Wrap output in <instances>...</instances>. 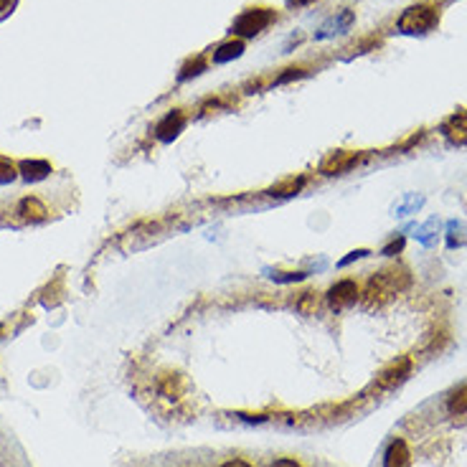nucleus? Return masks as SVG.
Instances as JSON below:
<instances>
[{"mask_svg":"<svg viewBox=\"0 0 467 467\" xmlns=\"http://www.w3.org/2000/svg\"><path fill=\"white\" fill-rule=\"evenodd\" d=\"M434 26H437V13L429 6H411L402 13V18H399V31L409 36L426 33V31H432Z\"/></svg>","mask_w":467,"mask_h":467,"instance_id":"obj_1","label":"nucleus"},{"mask_svg":"<svg viewBox=\"0 0 467 467\" xmlns=\"http://www.w3.org/2000/svg\"><path fill=\"white\" fill-rule=\"evenodd\" d=\"M272 21H275V13L269 11V8H251V11H244L236 21H234V33L257 36V33H262Z\"/></svg>","mask_w":467,"mask_h":467,"instance_id":"obj_2","label":"nucleus"},{"mask_svg":"<svg viewBox=\"0 0 467 467\" xmlns=\"http://www.w3.org/2000/svg\"><path fill=\"white\" fill-rule=\"evenodd\" d=\"M358 300V285L353 280H340L327 290V305L333 310H343Z\"/></svg>","mask_w":467,"mask_h":467,"instance_id":"obj_3","label":"nucleus"},{"mask_svg":"<svg viewBox=\"0 0 467 467\" xmlns=\"http://www.w3.org/2000/svg\"><path fill=\"white\" fill-rule=\"evenodd\" d=\"M409 371H411V361L409 358H399L394 366H389L379 376V389H394V386H399L409 376Z\"/></svg>","mask_w":467,"mask_h":467,"instance_id":"obj_4","label":"nucleus"},{"mask_svg":"<svg viewBox=\"0 0 467 467\" xmlns=\"http://www.w3.org/2000/svg\"><path fill=\"white\" fill-rule=\"evenodd\" d=\"M183 125H186V117H183L181 112H170V115H165L158 122V127H155V137L163 142H170L173 137H178Z\"/></svg>","mask_w":467,"mask_h":467,"instance_id":"obj_5","label":"nucleus"},{"mask_svg":"<svg viewBox=\"0 0 467 467\" xmlns=\"http://www.w3.org/2000/svg\"><path fill=\"white\" fill-rule=\"evenodd\" d=\"M409 465H411V452H409L406 442L402 437H397L389 444V450H386L384 467H409Z\"/></svg>","mask_w":467,"mask_h":467,"instance_id":"obj_6","label":"nucleus"},{"mask_svg":"<svg viewBox=\"0 0 467 467\" xmlns=\"http://www.w3.org/2000/svg\"><path fill=\"white\" fill-rule=\"evenodd\" d=\"M442 130L452 145H467V112H460V115L450 117Z\"/></svg>","mask_w":467,"mask_h":467,"instance_id":"obj_7","label":"nucleus"},{"mask_svg":"<svg viewBox=\"0 0 467 467\" xmlns=\"http://www.w3.org/2000/svg\"><path fill=\"white\" fill-rule=\"evenodd\" d=\"M358 160H361V155H356V152H335V155H330V158L322 163V173L325 175L343 173L350 165H356Z\"/></svg>","mask_w":467,"mask_h":467,"instance_id":"obj_8","label":"nucleus"},{"mask_svg":"<svg viewBox=\"0 0 467 467\" xmlns=\"http://www.w3.org/2000/svg\"><path fill=\"white\" fill-rule=\"evenodd\" d=\"M350 23H353V13L343 11L338 18H330V21L322 26L320 33H318V38H327V36H333V33H343V31L350 28Z\"/></svg>","mask_w":467,"mask_h":467,"instance_id":"obj_9","label":"nucleus"},{"mask_svg":"<svg viewBox=\"0 0 467 467\" xmlns=\"http://www.w3.org/2000/svg\"><path fill=\"white\" fill-rule=\"evenodd\" d=\"M303 186H305V178H290V181L277 183V186L269 188L267 196H272V199H290V196L303 191Z\"/></svg>","mask_w":467,"mask_h":467,"instance_id":"obj_10","label":"nucleus"},{"mask_svg":"<svg viewBox=\"0 0 467 467\" xmlns=\"http://www.w3.org/2000/svg\"><path fill=\"white\" fill-rule=\"evenodd\" d=\"M447 411H450L452 416L467 414V384L457 386L455 392L447 397Z\"/></svg>","mask_w":467,"mask_h":467,"instance_id":"obj_11","label":"nucleus"},{"mask_svg":"<svg viewBox=\"0 0 467 467\" xmlns=\"http://www.w3.org/2000/svg\"><path fill=\"white\" fill-rule=\"evenodd\" d=\"M21 170H23L26 181H41L51 173V165L46 160H26V163H21Z\"/></svg>","mask_w":467,"mask_h":467,"instance_id":"obj_12","label":"nucleus"},{"mask_svg":"<svg viewBox=\"0 0 467 467\" xmlns=\"http://www.w3.org/2000/svg\"><path fill=\"white\" fill-rule=\"evenodd\" d=\"M241 53H244V43L241 41H226L219 46V51L214 53V61L216 64H226V61H231V58H239Z\"/></svg>","mask_w":467,"mask_h":467,"instance_id":"obj_13","label":"nucleus"},{"mask_svg":"<svg viewBox=\"0 0 467 467\" xmlns=\"http://www.w3.org/2000/svg\"><path fill=\"white\" fill-rule=\"evenodd\" d=\"M18 214H23V216L31 219V221H38V219L46 216V206H43L38 199H23L21 201V206H18Z\"/></svg>","mask_w":467,"mask_h":467,"instance_id":"obj_14","label":"nucleus"},{"mask_svg":"<svg viewBox=\"0 0 467 467\" xmlns=\"http://www.w3.org/2000/svg\"><path fill=\"white\" fill-rule=\"evenodd\" d=\"M298 310H300V313H305V315H313V313L318 310L315 292H303V298L298 300Z\"/></svg>","mask_w":467,"mask_h":467,"instance_id":"obj_15","label":"nucleus"},{"mask_svg":"<svg viewBox=\"0 0 467 467\" xmlns=\"http://www.w3.org/2000/svg\"><path fill=\"white\" fill-rule=\"evenodd\" d=\"M13 178H16V168H13V163L0 158V183H11Z\"/></svg>","mask_w":467,"mask_h":467,"instance_id":"obj_16","label":"nucleus"},{"mask_svg":"<svg viewBox=\"0 0 467 467\" xmlns=\"http://www.w3.org/2000/svg\"><path fill=\"white\" fill-rule=\"evenodd\" d=\"M201 69H204V61L201 58H196V61H191V64L183 69V74H181V79H188V76H196V74H201Z\"/></svg>","mask_w":467,"mask_h":467,"instance_id":"obj_17","label":"nucleus"},{"mask_svg":"<svg viewBox=\"0 0 467 467\" xmlns=\"http://www.w3.org/2000/svg\"><path fill=\"white\" fill-rule=\"evenodd\" d=\"M275 277L277 282H300V280H305V272H287V275H272Z\"/></svg>","mask_w":467,"mask_h":467,"instance_id":"obj_18","label":"nucleus"},{"mask_svg":"<svg viewBox=\"0 0 467 467\" xmlns=\"http://www.w3.org/2000/svg\"><path fill=\"white\" fill-rule=\"evenodd\" d=\"M402 249H404V239H397V241H392V244L386 246L384 254H386V257H394V254H399Z\"/></svg>","mask_w":467,"mask_h":467,"instance_id":"obj_19","label":"nucleus"},{"mask_svg":"<svg viewBox=\"0 0 467 467\" xmlns=\"http://www.w3.org/2000/svg\"><path fill=\"white\" fill-rule=\"evenodd\" d=\"M366 254H368V251H366V249H358V251H350L348 257H345V259H340V267H345V264H350V262H353V259H361V257H366Z\"/></svg>","mask_w":467,"mask_h":467,"instance_id":"obj_20","label":"nucleus"},{"mask_svg":"<svg viewBox=\"0 0 467 467\" xmlns=\"http://www.w3.org/2000/svg\"><path fill=\"white\" fill-rule=\"evenodd\" d=\"M272 467H300V465H298V462H295V460H287V457H285V460L272 462Z\"/></svg>","mask_w":467,"mask_h":467,"instance_id":"obj_21","label":"nucleus"},{"mask_svg":"<svg viewBox=\"0 0 467 467\" xmlns=\"http://www.w3.org/2000/svg\"><path fill=\"white\" fill-rule=\"evenodd\" d=\"M219 467H251L249 462H244V460H229V462H224V465H219Z\"/></svg>","mask_w":467,"mask_h":467,"instance_id":"obj_22","label":"nucleus"},{"mask_svg":"<svg viewBox=\"0 0 467 467\" xmlns=\"http://www.w3.org/2000/svg\"><path fill=\"white\" fill-rule=\"evenodd\" d=\"M310 3H315V0H287V6L290 8H303V6H310Z\"/></svg>","mask_w":467,"mask_h":467,"instance_id":"obj_23","label":"nucleus"},{"mask_svg":"<svg viewBox=\"0 0 467 467\" xmlns=\"http://www.w3.org/2000/svg\"><path fill=\"white\" fill-rule=\"evenodd\" d=\"M8 6H11V0H0V11H6Z\"/></svg>","mask_w":467,"mask_h":467,"instance_id":"obj_24","label":"nucleus"}]
</instances>
